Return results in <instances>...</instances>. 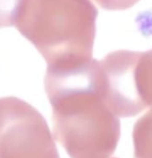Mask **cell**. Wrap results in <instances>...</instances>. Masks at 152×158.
<instances>
[{
    "mask_svg": "<svg viewBox=\"0 0 152 158\" xmlns=\"http://www.w3.org/2000/svg\"><path fill=\"white\" fill-rule=\"evenodd\" d=\"M45 90L52 106L54 137L71 158H108L121 135L118 116L105 102L100 61L48 67Z\"/></svg>",
    "mask_w": 152,
    "mask_h": 158,
    "instance_id": "cell-1",
    "label": "cell"
},
{
    "mask_svg": "<svg viewBox=\"0 0 152 158\" xmlns=\"http://www.w3.org/2000/svg\"><path fill=\"white\" fill-rule=\"evenodd\" d=\"M98 14L91 0H25L14 25L48 67H73L92 59Z\"/></svg>",
    "mask_w": 152,
    "mask_h": 158,
    "instance_id": "cell-2",
    "label": "cell"
},
{
    "mask_svg": "<svg viewBox=\"0 0 152 158\" xmlns=\"http://www.w3.org/2000/svg\"><path fill=\"white\" fill-rule=\"evenodd\" d=\"M0 158H60L41 112L14 96L0 98Z\"/></svg>",
    "mask_w": 152,
    "mask_h": 158,
    "instance_id": "cell-3",
    "label": "cell"
},
{
    "mask_svg": "<svg viewBox=\"0 0 152 158\" xmlns=\"http://www.w3.org/2000/svg\"><path fill=\"white\" fill-rule=\"evenodd\" d=\"M135 81L143 108H152V49L138 51L135 63Z\"/></svg>",
    "mask_w": 152,
    "mask_h": 158,
    "instance_id": "cell-4",
    "label": "cell"
},
{
    "mask_svg": "<svg viewBox=\"0 0 152 158\" xmlns=\"http://www.w3.org/2000/svg\"><path fill=\"white\" fill-rule=\"evenodd\" d=\"M132 141L133 158H152V108L134 124Z\"/></svg>",
    "mask_w": 152,
    "mask_h": 158,
    "instance_id": "cell-5",
    "label": "cell"
},
{
    "mask_svg": "<svg viewBox=\"0 0 152 158\" xmlns=\"http://www.w3.org/2000/svg\"><path fill=\"white\" fill-rule=\"evenodd\" d=\"M25 0H0V28L15 24Z\"/></svg>",
    "mask_w": 152,
    "mask_h": 158,
    "instance_id": "cell-6",
    "label": "cell"
},
{
    "mask_svg": "<svg viewBox=\"0 0 152 158\" xmlns=\"http://www.w3.org/2000/svg\"><path fill=\"white\" fill-rule=\"evenodd\" d=\"M102 9L108 11L126 10L132 7L140 0H93Z\"/></svg>",
    "mask_w": 152,
    "mask_h": 158,
    "instance_id": "cell-7",
    "label": "cell"
},
{
    "mask_svg": "<svg viewBox=\"0 0 152 158\" xmlns=\"http://www.w3.org/2000/svg\"><path fill=\"white\" fill-rule=\"evenodd\" d=\"M108 158H109V157H108Z\"/></svg>",
    "mask_w": 152,
    "mask_h": 158,
    "instance_id": "cell-8",
    "label": "cell"
}]
</instances>
